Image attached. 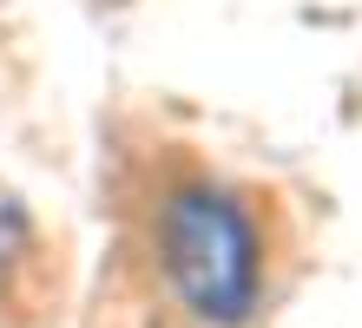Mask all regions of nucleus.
<instances>
[{
	"instance_id": "1",
	"label": "nucleus",
	"mask_w": 362,
	"mask_h": 328,
	"mask_svg": "<svg viewBox=\"0 0 362 328\" xmlns=\"http://www.w3.org/2000/svg\"><path fill=\"white\" fill-rule=\"evenodd\" d=\"M158 269L204 328H244L264 296V236L238 190L178 184L158 204Z\"/></svg>"
},
{
	"instance_id": "2",
	"label": "nucleus",
	"mask_w": 362,
	"mask_h": 328,
	"mask_svg": "<svg viewBox=\"0 0 362 328\" xmlns=\"http://www.w3.org/2000/svg\"><path fill=\"white\" fill-rule=\"evenodd\" d=\"M27 250H33V230H27V210H20L13 197L0 190V276H7L13 262H27Z\"/></svg>"
}]
</instances>
